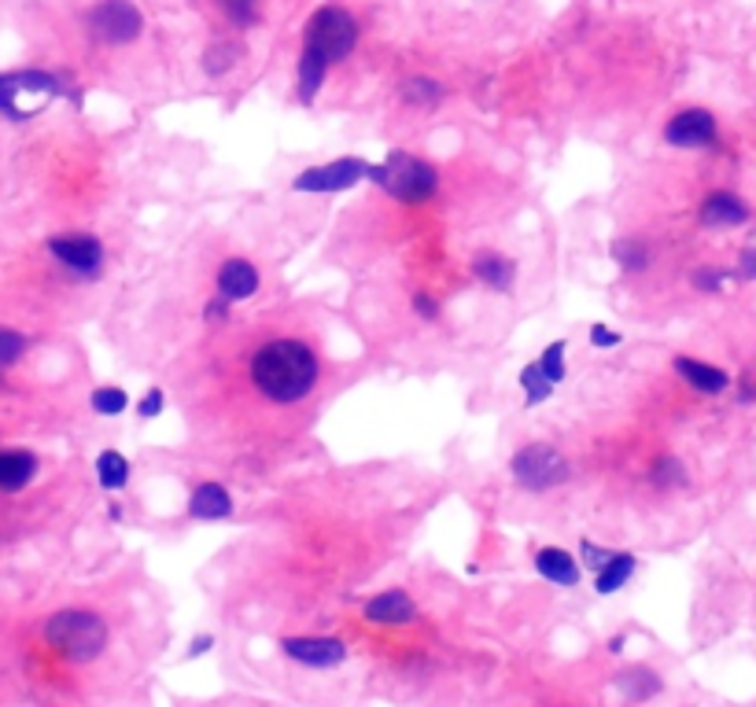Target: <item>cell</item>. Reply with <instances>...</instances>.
<instances>
[{
	"mask_svg": "<svg viewBox=\"0 0 756 707\" xmlns=\"http://www.w3.org/2000/svg\"><path fill=\"white\" fill-rule=\"evenodd\" d=\"M251 384L278 405H295L317 384V357L300 340H270L251 357Z\"/></svg>",
	"mask_w": 756,
	"mask_h": 707,
	"instance_id": "obj_1",
	"label": "cell"
},
{
	"mask_svg": "<svg viewBox=\"0 0 756 707\" xmlns=\"http://www.w3.org/2000/svg\"><path fill=\"white\" fill-rule=\"evenodd\" d=\"M44 642L71 664H89L108 648V623L97 612L67 608L44 623Z\"/></svg>",
	"mask_w": 756,
	"mask_h": 707,
	"instance_id": "obj_2",
	"label": "cell"
},
{
	"mask_svg": "<svg viewBox=\"0 0 756 707\" xmlns=\"http://www.w3.org/2000/svg\"><path fill=\"white\" fill-rule=\"evenodd\" d=\"M365 178L381 184L399 203H429L432 195L440 192V173H435V166L406 152H392L381 166L365 170Z\"/></svg>",
	"mask_w": 756,
	"mask_h": 707,
	"instance_id": "obj_3",
	"label": "cell"
},
{
	"mask_svg": "<svg viewBox=\"0 0 756 707\" xmlns=\"http://www.w3.org/2000/svg\"><path fill=\"white\" fill-rule=\"evenodd\" d=\"M71 89H63V81L49 71H16L0 78V114L11 122H27L33 119V111L44 100L67 97Z\"/></svg>",
	"mask_w": 756,
	"mask_h": 707,
	"instance_id": "obj_4",
	"label": "cell"
},
{
	"mask_svg": "<svg viewBox=\"0 0 756 707\" xmlns=\"http://www.w3.org/2000/svg\"><path fill=\"white\" fill-rule=\"evenodd\" d=\"M510 472H513V479H517V486H524V491H532V494H543V491H554L561 483H568L572 465L565 461V454L550 443H532L513 454Z\"/></svg>",
	"mask_w": 756,
	"mask_h": 707,
	"instance_id": "obj_5",
	"label": "cell"
},
{
	"mask_svg": "<svg viewBox=\"0 0 756 707\" xmlns=\"http://www.w3.org/2000/svg\"><path fill=\"white\" fill-rule=\"evenodd\" d=\"M354 44H359V22H354L351 11L322 8V11H314L311 22H306V44H303V49H314L317 55H325L329 63L347 60Z\"/></svg>",
	"mask_w": 756,
	"mask_h": 707,
	"instance_id": "obj_6",
	"label": "cell"
},
{
	"mask_svg": "<svg viewBox=\"0 0 756 707\" xmlns=\"http://www.w3.org/2000/svg\"><path fill=\"white\" fill-rule=\"evenodd\" d=\"M44 251H49L67 273L78 276V281H93V276L104 270V243H100L93 233L49 236L44 240Z\"/></svg>",
	"mask_w": 756,
	"mask_h": 707,
	"instance_id": "obj_7",
	"label": "cell"
},
{
	"mask_svg": "<svg viewBox=\"0 0 756 707\" xmlns=\"http://www.w3.org/2000/svg\"><path fill=\"white\" fill-rule=\"evenodd\" d=\"M89 27H93L100 41L125 44V41L141 38L144 19H141V11L133 8V0H100V4L89 11Z\"/></svg>",
	"mask_w": 756,
	"mask_h": 707,
	"instance_id": "obj_8",
	"label": "cell"
},
{
	"mask_svg": "<svg viewBox=\"0 0 756 707\" xmlns=\"http://www.w3.org/2000/svg\"><path fill=\"white\" fill-rule=\"evenodd\" d=\"M365 170H370V162L359 159V155L332 159V162H325V166L303 170L300 178L292 181V189L295 192H347L359 181H365Z\"/></svg>",
	"mask_w": 756,
	"mask_h": 707,
	"instance_id": "obj_9",
	"label": "cell"
},
{
	"mask_svg": "<svg viewBox=\"0 0 756 707\" xmlns=\"http://www.w3.org/2000/svg\"><path fill=\"white\" fill-rule=\"evenodd\" d=\"M281 653L295 659V664L317 667V670L343 667L351 659V648L347 642H340V637H284Z\"/></svg>",
	"mask_w": 756,
	"mask_h": 707,
	"instance_id": "obj_10",
	"label": "cell"
},
{
	"mask_svg": "<svg viewBox=\"0 0 756 707\" xmlns=\"http://www.w3.org/2000/svg\"><path fill=\"white\" fill-rule=\"evenodd\" d=\"M716 119L705 108H691L679 111L675 119L664 125V141L672 148H683V152H697V148H713L716 144Z\"/></svg>",
	"mask_w": 756,
	"mask_h": 707,
	"instance_id": "obj_11",
	"label": "cell"
},
{
	"mask_svg": "<svg viewBox=\"0 0 756 707\" xmlns=\"http://www.w3.org/2000/svg\"><path fill=\"white\" fill-rule=\"evenodd\" d=\"M362 616L373 623V627H403V623L417 619V605L406 589H384L373 600H365Z\"/></svg>",
	"mask_w": 756,
	"mask_h": 707,
	"instance_id": "obj_12",
	"label": "cell"
},
{
	"mask_svg": "<svg viewBox=\"0 0 756 707\" xmlns=\"http://www.w3.org/2000/svg\"><path fill=\"white\" fill-rule=\"evenodd\" d=\"M697 218L708 229H738L749 222V203L735 192H708L702 206H697Z\"/></svg>",
	"mask_w": 756,
	"mask_h": 707,
	"instance_id": "obj_13",
	"label": "cell"
},
{
	"mask_svg": "<svg viewBox=\"0 0 756 707\" xmlns=\"http://www.w3.org/2000/svg\"><path fill=\"white\" fill-rule=\"evenodd\" d=\"M259 292V270L248 259H225L218 265V299H225L229 306L244 303Z\"/></svg>",
	"mask_w": 756,
	"mask_h": 707,
	"instance_id": "obj_14",
	"label": "cell"
},
{
	"mask_svg": "<svg viewBox=\"0 0 756 707\" xmlns=\"http://www.w3.org/2000/svg\"><path fill=\"white\" fill-rule=\"evenodd\" d=\"M236 505L222 483H200L189 497V516L200 519V524H222V519H233Z\"/></svg>",
	"mask_w": 756,
	"mask_h": 707,
	"instance_id": "obj_15",
	"label": "cell"
},
{
	"mask_svg": "<svg viewBox=\"0 0 756 707\" xmlns=\"http://www.w3.org/2000/svg\"><path fill=\"white\" fill-rule=\"evenodd\" d=\"M41 461L30 450H0V494H19L38 479Z\"/></svg>",
	"mask_w": 756,
	"mask_h": 707,
	"instance_id": "obj_16",
	"label": "cell"
},
{
	"mask_svg": "<svg viewBox=\"0 0 756 707\" xmlns=\"http://www.w3.org/2000/svg\"><path fill=\"white\" fill-rule=\"evenodd\" d=\"M535 572H540L546 583H554L561 589H572V586H579V560L572 556L568 549H561V546H546L535 553Z\"/></svg>",
	"mask_w": 756,
	"mask_h": 707,
	"instance_id": "obj_17",
	"label": "cell"
},
{
	"mask_svg": "<svg viewBox=\"0 0 756 707\" xmlns=\"http://www.w3.org/2000/svg\"><path fill=\"white\" fill-rule=\"evenodd\" d=\"M473 276L491 292H513L517 284V265L498 251H480L473 259Z\"/></svg>",
	"mask_w": 756,
	"mask_h": 707,
	"instance_id": "obj_18",
	"label": "cell"
},
{
	"mask_svg": "<svg viewBox=\"0 0 756 707\" xmlns=\"http://www.w3.org/2000/svg\"><path fill=\"white\" fill-rule=\"evenodd\" d=\"M675 373L702 394H724L730 387V376L724 373V368L705 365V362H697V357H675Z\"/></svg>",
	"mask_w": 756,
	"mask_h": 707,
	"instance_id": "obj_19",
	"label": "cell"
},
{
	"mask_svg": "<svg viewBox=\"0 0 756 707\" xmlns=\"http://www.w3.org/2000/svg\"><path fill=\"white\" fill-rule=\"evenodd\" d=\"M635 567H638V556L635 553H613V560L605 564L598 575H594V589H598L602 597L616 594V589H624L627 583H632Z\"/></svg>",
	"mask_w": 756,
	"mask_h": 707,
	"instance_id": "obj_20",
	"label": "cell"
},
{
	"mask_svg": "<svg viewBox=\"0 0 756 707\" xmlns=\"http://www.w3.org/2000/svg\"><path fill=\"white\" fill-rule=\"evenodd\" d=\"M325 71H329L325 55H317L314 49H303V55H300V103L303 108H311L317 100V89L325 85Z\"/></svg>",
	"mask_w": 756,
	"mask_h": 707,
	"instance_id": "obj_21",
	"label": "cell"
},
{
	"mask_svg": "<svg viewBox=\"0 0 756 707\" xmlns=\"http://www.w3.org/2000/svg\"><path fill=\"white\" fill-rule=\"evenodd\" d=\"M97 483L104 486L108 494L125 491V483H130V461H125L119 450H104V454L97 457Z\"/></svg>",
	"mask_w": 756,
	"mask_h": 707,
	"instance_id": "obj_22",
	"label": "cell"
},
{
	"mask_svg": "<svg viewBox=\"0 0 756 707\" xmlns=\"http://www.w3.org/2000/svg\"><path fill=\"white\" fill-rule=\"evenodd\" d=\"M616 686H621V693L632 704H638V700H649V697H657L661 693V678L653 675V670H646V667H632V670H624L621 678H616Z\"/></svg>",
	"mask_w": 756,
	"mask_h": 707,
	"instance_id": "obj_23",
	"label": "cell"
},
{
	"mask_svg": "<svg viewBox=\"0 0 756 707\" xmlns=\"http://www.w3.org/2000/svg\"><path fill=\"white\" fill-rule=\"evenodd\" d=\"M609 254H613V262L621 265L624 273H643L646 265H649V251H646V243H643V240H635V236H621V240H613V243H609Z\"/></svg>",
	"mask_w": 756,
	"mask_h": 707,
	"instance_id": "obj_24",
	"label": "cell"
},
{
	"mask_svg": "<svg viewBox=\"0 0 756 707\" xmlns=\"http://www.w3.org/2000/svg\"><path fill=\"white\" fill-rule=\"evenodd\" d=\"M89 405H93L97 416H122L130 410V394H125V387H119V384H104L89 394Z\"/></svg>",
	"mask_w": 756,
	"mask_h": 707,
	"instance_id": "obj_25",
	"label": "cell"
},
{
	"mask_svg": "<svg viewBox=\"0 0 756 707\" xmlns=\"http://www.w3.org/2000/svg\"><path fill=\"white\" fill-rule=\"evenodd\" d=\"M521 391H524V405H543L546 398H554L557 387L543 376L540 362H532V365H524V373H521Z\"/></svg>",
	"mask_w": 756,
	"mask_h": 707,
	"instance_id": "obj_26",
	"label": "cell"
},
{
	"mask_svg": "<svg viewBox=\"0 0 756 707\" xmlns=\"http://www.w3.org/2000/svg\"><path fill=\"white\" fill-rule=\"evenodd\" d=\"M649 479H653V486H661V491H672V486H683L686 483V468H683L679 457L664 454V457L653 461Z\"/></svg>",
	"mask_w": 756,
	"mask_h": 707,
	"instance_id": "obj_27",
	"label": "cell"
},
{
	"mask_svg": "<svg viewBox=\"0 0 756 707\" xmlns=\"http://www.w3.org/2000/svg\"><path fill=\"white\" fill-rule=\"evenodd\" d=\"M403 100L414 103V108H435L443 100V85H435L429 78H410L403 85Z\"/></svg>",
	"mask_w": 756,
	"mask_h": 707,
	"instance_id": "obj_28",
	"label": "cell"
},
{
	"mask_svg": "<svg viewBox=\"0 0 756 707\" xmlns=\"http://www.w3.org/2000/svg\"><path fill=\"white\" fill-rule=\"evenodd\" d=\"M27 351H30V335H22V332L4 329V324H0V368L19 365Z\"/></svg>",
	"mask_w": 756,
	"mask_h": 707,
	"instance_id": "obj_29",
	"label": "cell"
},
{
	"mask_svg": "<svg viewBox=\"0 0 756 707\" xmlns=\"http://www.w3.org/2000/svg\"><path fill=\"white\" fill-rule=\"evenodd\" d=\"M565 351H568V343L565 340H554L543 351V357H540V368H543V376L550 380V384H565Z\"/></svg>",
	"mask_w": 756,
	"mask_h": 707,
	"instance_id": "obj_30",
	"label": "cell"
},
{
	"mask_svg": "<svg viewBox=\"0 0 756 707\" xmlns=\"http://www.w3.org/2000/svg\"><path fill=\"white\" fill-rule=\"evenodd\" d=\"M613 553L616 549H605V546H598V542H591V538L579 542V564L587 567V572H594V575H598L602 567L613 560Z\"/></svg>",
	"mask_w": 756,
	"mask_h": 707,
	"instance_id": "obj_31",
	"label": "cell"
},
{
	"mask_svg": "<svg viewBox=\"0 0 756 707\" xmlns=\"http://www.w3.org/2000/svg\"><path fill=\"white\" fill-rule=\"evenodd\" d=\"M163 405H167L163 387H148L141 398H137V416H141V421H155V416L163 413Z\"/></svg>",
	"mask_w": 756,
	"mask_h": 707,
	"instance_id": "obj_32",
	"label": "cell"
},
{
	"mask_svg": "<svg viewBox=\"0 0 756 707\" xmlns=\"http://www.w3.org/2000/svg\"><path fill=\"white\" fill-rule=\"evenodd\" d=\"M229 67H233V49H229V44H211L208 55H203V71L218 78L225 74Z\"/></svg>",
	"mask_w": 756,
	"mask_h": 707,
	"instance_id": "obj_33",
	"label": "cell"
},
{
	"mask_svg": "<svg viewBox=\"0 0 756 707\" xmlns=\"http://www.w3.org/2000/svg\"><path fill=\"white\" fill-rule=\"evenodd\" d=\"M724 284H727V273L713 270V265H702V270L694 273V287H697V292H705V295L724 292Z\"/></svg>",
	"mask_w": 756,
	"mask_h": 707,
	"instance_id": "obj_34",
	"label": "cell"
},
{
	"mask_svg": "<svg viewBox=\"0 0 756 707\" xmlns=\"http://www.w3.org/2000/svg\"><path fill=\"white\" fill-rule=\"evenodd\" d=\"M591 346H594V351H613V346H621V332L605 329V324H594V329H591Z\"/></svg>",
	"mask_w": 756,
	"mask_h": 707,
	"instance_id": "obj_35",
	"label": "cell"
},
{
	"mask_svg": "<svg viewBox=\"0 0 756 707\" xmlns=\"http://www.w3.org/2000/svg\"><path fill=\"white\" fill-rule=\"evenodd\" d=\"M414 314L421 317V321H435L443 314V306L435 303V295H429V292H417L414 295Z\"/></svg>",
	"mask_w": 756,
	"mask_h": 707,
	"instance_id": "obj_36",
	"label": "cell"
},
{
	"mask_svg": "<svg viewBox=\"0 0 756 707\" xmlns=\"http://www.w3.org/2000/svg\"><path fill=\"white\" fill-rule=\"evenodd\" d=\"M738 273L746 276V281H756V248H746L738 259Z\"/></svg>",
	"mask_w": 756,
	"mask_h": 707,
	"instance_id": "obj_37",
	"label": "cell"
},
{
	"mask_svg": "<svg viewBox=\"0 0 756 707\" xmlns=\"http://www.w3.org/2000/svg\"><path fill=\"white\" fill-rule=\"evenodd\" d=\"M236 22H251V0H222Z\"/></svg>",
	"mask_w": 756,
	"mask_h": 707,
	"instance_id": "obj_38",
	"label": "cell"
},
{
	"mask_svg": "<svg viewBox=\"0 0 756 707\" xmlns=\"http://www.w3.org/2000/svg\"><path fill=\"white\" fill-rule=\"evenodd\" d=\"M229 310H233V306H229L225 299H218V295H214L211 303H208V310H203V314H208V321H211V324H218L222 317H229Z\"/></svg>",
	"mask_w": 756,
	"mask_h": 707,
	"instance_id": "obj_39",
	"label": "cell"
},
{
	"mask_svg": "<svg viewBox=\"0 0 756 707\" xmlns=\"http://www.w3.org/2000/svg\"><path fill=\"white\" fill-rule=\"evenodd\" d=\"M211 645H214V634H200V637H192V645H189V659H196L203 653H211Z\"/></svg>",
	"mask_w": 756,
	"mask_h": 707,
	"instance_id": "obj_40",
	"label": "cell"
},
{
	"mask_svg": "<svg viewBox=\"0 0 756 707\" xmlns=\"http://www.w3.org/2000/svg\"><path fill=\"white\" fill-rule=\"evenodd\" d=\"M738 394H742V402H756V387H749L746 380H742V387H738Z\"/></svg>",
	"mask_w": 756,
	"mask_h": 707,
	"instance_id": "obj_41",
	"label": "cell"
},
{
	"mask_svg": "<svg viewBox=\"0 0 756 707\" xmlns=\"http://www.w3.org/2000/svg\"><path fill=\"white\" fill-rule=\"evenodd\" d=\"M0 387H4V368H0Z\"/></svg>",
	"mask_w": 756,
	"mask_h": 707,
	"instance_id": "obj_42",
	"label": "cell"
}]
</instances>
